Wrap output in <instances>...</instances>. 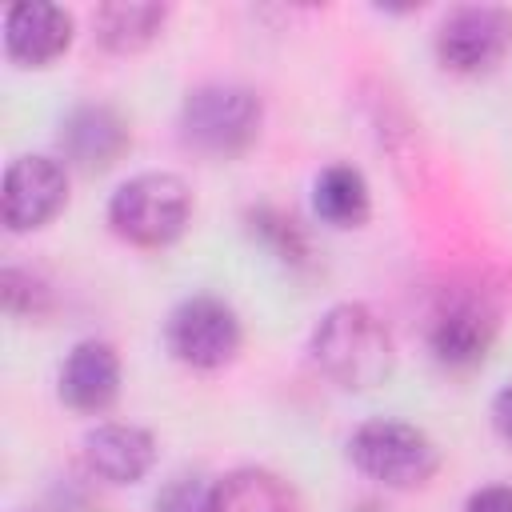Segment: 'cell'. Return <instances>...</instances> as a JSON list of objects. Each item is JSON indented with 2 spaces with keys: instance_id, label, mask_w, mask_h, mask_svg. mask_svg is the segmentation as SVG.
I'll return each instance as SVG.
<instances>
[{
  "instance_id": "obj_15",
  "label": "cell",
  "mask_w": 512,
  "mask_h": 512,
  "mask_svg": "<svg viewBox=\"0 0 512 512\" xmlns=\"http://www.w3.org/2000/svg\"><path fill=\"white\" fill-rule=\"evenodd\" d=\"M168 8L164 4H136V0H116V4H100L92 16L96 40L112 52H136L144 44L156 40V32L164 28Z\"/></svg>"
},
{
  "instance_id": "obj_2",
  "label": "cell",
  "mask_w": 512,
  "mask_h": 512,
  "mask_svg": "<svg viewBox=\"0 0 512 512\" xmlns=\"http://www.w3.org/2000/svg\"><path fill=\"white\" fill-rule=\"evenodd\" d=\"M192 216V192L176 172L128 176L108 200V224L116 236L140 248L172 244Z\"/></svg>"
},
{
  "instance_id": "obj_5",
  "label": "cell",
  "mask_w": 512,
  "mask_h": 512,
  "mask_svg": "<svg viewBox=\"0 0 512 512\" xmlns=\"http://www.w3.org/2000/svg\"><path fill=\"white\" fill-rule=\"evenodd\" d=\"M164 340L188 368H224L240 352V320L216 296H188L172 308Z\"/></svg>"
},
{
  "instance_id": "obj_6",
  "label": "cell",
  "mask_w": 512,
  "mask_h": 512,
  "mask_svg": "<svg viewBox=\"0 0 512 512\" xmlns=\"http://www.w3.org/2000/svg\"><path fill=\"white\" fill-rule=\"evenodd\" d=\"M512 48V12L496 4L452 8L436 28V56L448 72H484Z\"/></svg>"
},
{
  "instance_id": "obj_3",
  "label": "cell",
  "mask_w": 512,
  "mask_h": 512,
  "mask_svg": "<svg viewBox=\"0 0 512 512\" xmlns=\"http://www.w3.org/2000/svg\"><path fill=\"white\" fill-rule=\"evenodd\" d=\"M348 456L364 476H372L388 488H420L440 468V452H436L432 436L416 424L388 420V416L364 420L348 436Z\"/></svg>"
},
{
  "instance_id": "obj_8",
  "label": "cell",
  "mask_w": 512,
  "mask_h": 512,
  "mask_svg": "<svg viewBox=\"0 0 512 512\" xmlns=\"http://www.w3.org/2000/svg\"><path fill=\"white\" fill-rule=\"evenodd\" d=\"M496 340V308L476 292H452L440 300L428 324V344L440 364L472 368L488 356Z\"/></svg>"
},
{
  "instance_id": "obj_4",
  "label": "cell",
  "mask_w": 512,
  "mask_h": 512,
  "mask_svg": "<svg viewBox=\"0 0 512 512\" xmlns=\"http://www.w3.org/2000/svg\"><path fill=\"white\" fill-rule=\"evenodd\" d=\"M260 132V100L240 84H204L188 92L180 108V136L184 144L208 156H232L248 148Z\"/></svg>"
},
{
  "instance_id": "obj_17",
  "label": "cell",
  "mask_w": 512,
  "mask_h": 512,
  "mask_svg": "<svg viewBox=\"0 0 512 512\" xmlns=\"http://www.w3.org/2000/svg\"><path fill=\"white\" fill-rule=\"evenodd\" d=\"M0 296H4V312L8 316H40V312H48V288L24 268H4L0 272Z\"/></svg>"
},
{
  "instance_id": "obj_21",
  "label": "cell",
  "mask_w": 512,
  "mask_h": 512,
  "mask_svg": "<svg viewBox=\"0 0 512 512\" xmlns=\"http://www.w3.org/2000/svg\"><path fill=\"white\" fill-rule=\"evenodd\" d=\"M356 512H380V508H372V504H360V508H356Z\"/></svg>"
},
{
  "instance_id": "obj_13",
  "label": "cell",
  "mask_w": 512,
  "mask_h": 512,
  "mask_svg": "<svg viewBox=\"0 0 512 512\" xmlns=\"http://www.w3.org/2000/svg\"><path fill=\"white\" fill-rule=\"evenodd\" d=\"M216 512H300L292 484L268 468H236L216 480Z\"/></svg>"
},
{
  "instance_id": "obj_11",
  "label": "cell",
  "mask_w": 512,
  "mask_h": 512,
  "mask_svg": "<svg viewBox=\"0 0 512 512\" xmlns=\"http://www.w3.org/2000/svg\"><path fill=\"white\" fill-rule=\"evenodd\" d=\"M152 460H156V440L136 424L112 420V424H96L84 436V468L104 484H136L148 476Z\"/></svg>"
},
{
  "instance_id": "obj_14",
  "label": "cell",
  "mask_w": 512,
  "mask_h": 512,
  "mask_svg": "<svg viewBox=\"0 0 512 512\" xmlns=\"http://www.w3.org/2000/svg\"><path fill=\"white\" fill-rule=\"evenodd\" d=\"M316 216L332 228H356L368 220V180L352 164H328L312 184Z\"/></svg>"
},
{
  "instance_id": "obj_1",
  "label": "cell",
  "mask_w": 512,
  "mask_h": 512,
  "mask_svg": "<svg viewBox=\"0 0 512 512\" xmlns=\"http://www.w3.org/2000/svg\"><path fill=\"white\" fill-rule=\"evenodd\" d=\"M312 364L340 388H376L392 372L396 348L388 324L368 304H336L328 308L308 340Z\"/></svg>"
},
{
  "instance_id": "obj_10",
  "label": "cell",
  "mask_w": 512,
  "mask_h": 512,
  "mask_svg": "<svg viewBox=\"0 0 512 512\" xmlns=\"http://www.w3.org/2000/svg\"><path fill=\"white\" fill-rule=\"evenodd\" d=\"M120 392V356L108 340H80L60 364V400L76 412H104Z\"/></svg>"
},
{
  "instance_id": "obj_18",
  "label": "cell",
  "mask_w": 512,
  "mask_h": 512,
  "mask_svg": "<svg viewBox=\"0 0 512 512\" xmlns=\"http://www.w3.org/2000/svg\"><path fill=\"white\" fill-rule=\"evenodd\" d=\"M156 512H216V484H204L200 476H176L160 488Z\"/></svg>"
},
{
  "instance_id": "obj_9",
  "label": "cell",
  "mask_w": 512,
  "mask_h": 512,
  "mask_svg": "<svg viewBox=\"0 0 512 512\" xmlns=\"http://www.w3.org/2000/svg\"><path fill=\"white\" fill-rule=\"evenodd\" d=\"M72 44V16L48 0H20L4 12V48L20 64H52Z\"/></svg>"
},
{
  "instance_id": "obj_12",
  "label": "cell",
  "mask_w": 512,
  "mask_h": 512,
  "mask_svg": "<svg viewBox=\"0 0 512 512\" xmlns=\"http://www.w3.org/2000/svg\"><path fill=\"white\" fill-rule=\"evenodd\" d=\"M60 148L80 168H108L128 148V128L112 108H76L60 128Z\"/></svg>"
},
{
  "instance_id": "obj_16",
  "label": "cell",
  "mask_w": 512,
  "mask_h": 512,
  "mask_svg": "<svg viewBox=\"0 0 512 512\" xmlns=\"http://www.w3.org/2000/svg\"><path fill=\"white\" fill-rule=\"evenodd\" d=\"M252 232H260V240H264L280 260L300 264V260L308 256L304 232L296 228L292 216H284V212H276V208H256V212H252Z\"/></svg>"
},
{
  "instance_id": "obj_19",
  "label": "cell",
  "mask_w": 512,
  "mask_h": 512,
  "mask_svg": "<svg viewBox=\"0 0 512 512\" xmlns=\"http://www.w3.org/2000/svg\"><path fill=\"white\" fill-rule=\"evenodd\" d=\"M464 512H512V484H484L464 500Z\"/></svg>"
},
{
  "instance_id": "obj_7",
  "label": "cell",
  "mask_w": 512,
  "mask_h": 512,
  "mask_svg": "<svg viewBox=\"0 0 512 512\" xmlns=\"http://www.w3.org/2000/svg\"><path fill=\"white\" fill-rule=\"evenodd\" d=\"M68 200V172L52 156H16L4 172L0 212L12 232L44 228Z\"/></svg>"
},
{
  "instance_id": "obj_20",
  "label": "cell",
  "mask_w": 512,
  "mask_h": 512,
  "mask_svg": "<svg viewBox=\"0 0 512 512\" xmlns=\"http://www.w3.org/2000/svg\"><path fill=\"white\" fill-rule=\"evenodd\" d=\"M492 424H496V432L512 444V384H504V388L496 392V400H492Z\"/></svg>"
}]
</instances>
